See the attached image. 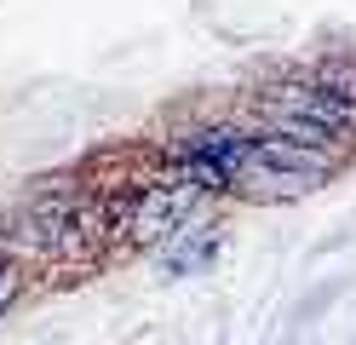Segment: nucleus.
Masks as SVG:
<instances>
[{"label": "nucleus", "instance_id": "1", "mask_svg": "<svg viewBox=\"0 0 356 345\" xmlns=\"http://www.w3.org/2000/svg\"><path fill=\"white\" fill-rule=\"evenodd\" d=\"M109 213L92 196H75V190H52V196H35L29 207L0 224V253H17V259H52V265H70L81 253H92L104 236Z\"/></svg>", "mask_w": 356, "mask_h": 345}, {"label": "nucleus", "instance_id": "3", "mask_svg": "<svg viewBox=\"0 0 356 345\" xmlns=\"http://www.w3.org/2000/svg\"><path fill=\"white\" fill-rule=\"evenodd\" d=\"M270 115H276V132L293 138V144H327L333 132H350L356 127V104L339 98L333 86H282L270 98Z\"/></svg>", "mask_w": 356, "mask_h": 345}, {"label": "nucleus", "instance_id": "4", "mask_svg": "<svg viewBox=\"0 0 356 345\" xmlns=\"http://www.w3.org/2000/svg\"><path fill=\"white\" fill-rule=\"evenodd\" d=\"M327 161L316 155V144H293V138H253L248 155H241L236 178L248 184H276V190H305L310 178H322Z\"/></svg>", "mask_w": 356, "mask_h": 345}, {"label": "nucleus", "instance_id": "2", "mask_svg": "<svg viewBox=\"0 0 356 345\" xmlns=\"http://www.w3.org/2000/svg\"><path fill=\"white\" fill-rule=\"evenodd\" d=\"M202 190H207V178H161V184H144L138 196H127L121 207H115V230L127 242H144V247H155V242H172L178 230L190 224V213H195V201H202Z\"/></svg>", "mask_w": 356, "mask_h": 345}, {"label": "nucleus", "instance_id": "6", "mask_svg": "<svg viewBox=\"0 0 356 345\" xmlns=\"http://www.w3.org/2000/svg\"><path fill=\"white\" fill-rule=\"evenodd\" d=\"M17 288H24V282H17V270H12V265H0V316L12 311V299H17Z\"/></svg>", "mask_w": 356, "mask_h": 345}, {"label": "nucleus", "instance_id": "5", "mask_svg": "<svg viewBox=\"0 0 356 345\" xmlns=\"http://www.w3.org/2000/svg\"><path fill=\"white\" fill-rule=\"evenodd\" d=\"M253 132H236V127H207V132H190L184 144H178V155H184V167L195 178H236L241 155H248Z\"/></svg>", "mask_w": 356, "mask_h": 345}]
</instances>
